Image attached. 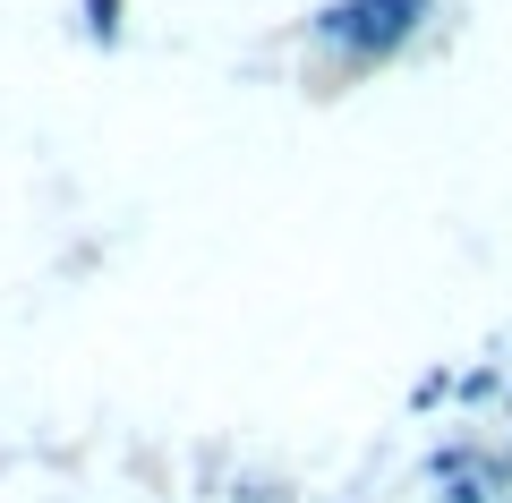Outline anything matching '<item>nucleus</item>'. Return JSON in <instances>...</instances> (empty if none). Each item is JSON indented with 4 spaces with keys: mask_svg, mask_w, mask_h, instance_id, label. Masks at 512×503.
<instances>
[{
    "mask_svg": "<svg viewBox=\"0 0 512 503\" xmlns=\"http://www.w3.org/2000/svg\"><path fill=\"white\" fill-rule=\"evenodd\" d=\"M419 18H427V0H333V9H316V35L350 60H384L419 35Z\"/></svg>",
    "mask_w": 512,
    "mask_h": 503,
    "instance_id": "obj_1",
    "label": "nucleus"
},
{
    "mask_svg": "<svg viewBox=\"0 0 512 503\" xmlns=\"http://www.w3.org/2000/svg\"><path fill=\"white\" fill-rule=\"evenodd\" d=\"M86 9H94V35H103V43L120 35V0H86Z\"/></svg>",
    "mask_w": 512,
    "mask_h": 503,
    "instance_id": "obj_2",
    "label": "nucleus"
}]
</instances>
